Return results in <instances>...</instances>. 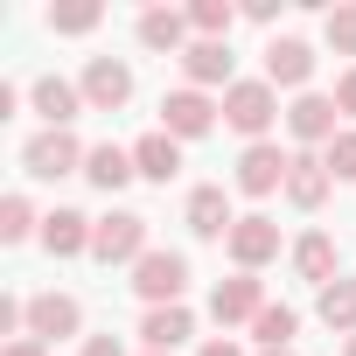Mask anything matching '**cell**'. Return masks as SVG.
<instances>
[{"label": "cell", "mask_w": 356, "mask_h": 356, "mask_svg": "<svg viewBox=\"0 0 356 356\" xmlns=\"http://www.w3.org/2000/svg\"><path fill=\"white\" fill-rule=\"evenodd\" d=\"M335 119H342V105L335 98H321V91H300L293 105H286V126H293V140H335Z\"/></svg>", "instance_id": "cell-12"}, {"label": "cell", "mask_w": 356, "mask_h": 356, "mask_svg": "<svg viewBox=\"0 0 356 356\" xmlns=\"http://www.w3.org/2000/svg\"><path fill=\"white\" fill-rule=\"evenodd\" d=\"M105 22V8H98V0H70V8H49V29L56 35H91Z\"/></svg>", "instance_id": "cell-26"}, {"label": "cell", "mask_w": 356, "mask_h": 356, "mask_svg": "<svg viewBox=\"0 0 356 356\" xmlns=\"http://www.w3.org/2000/svg\"><path fill=\"white\" fill-rule=\"evenodd\" d=\"M210 314L231 328V321H259L266 314V293H259V273H238V280H217L210 293Z\"/></svg>", "instance_id": "cell-10"}, {"label": "cell", "mask_w": 356, "mask_h": 356, "mask_svg": "<svg viewBox=\"0 0 356 356\" xmlns=\"http://www.w3.org/2000/svg\"><path fill=\"white\" fill-rule=\"evenodd\" d=\"M335 105L356 119V70H342V77H335Z\"/></svg>", "instance_id": "cell-30"}, {"label": "cell", "mask_w": 356, "mask_h": 356, "mask_svg": "<svg viewBox=\"0 0 356 356\" xmlns=\"http://www.w3.org/2000/svg\"><path fill=\"white\" fill-rule=\"evenodd\" d=\"M224 252L238 259V273H259L266 259H280V224L252 210V217H238V224H231V238H224Z\"/></svg>", "instance_id": "cell-6"}, {"label": "cell", "mask_w": 356, "mask_h": 356, "mask_svg": "<svg viewBox=\"0 0 356 356\" xmlns=\"http://www.w3.org/2000/svg\"><path fill=\"white\" fill-rule=\"evenodd\" d=\"M349 356H356V335H349Z\"/></svg>", "instance_id": "cell-35"}, {"label": "cell", "mask_w": 356, "mask_h": 356, "mask_svg": "<svg viewBox=\"0 0 356 356\" xmlns=\"http://www.w3.org/2000/svg\"><path fill=\"white\" fill-rule=\"evenodd\" d=\"M321 321L335 335H356V280H328L321 286Z\"/></svg>", "instance_id": "cell-23"}, {"label": "cell", "mask_w": 356, "mask_h": 356, "mask_svg": "<svg viewBox=\"0 0 356 356\" xmlns=\"http://www.w3.org/2000/svg\"><path fill=\"white\" fill-rule=\"evenodd\" d=\"M140 335H147V349H175V342H189L196 335V321H189V307H147V321H140Z\"/></svg>", "instance_id": "cell-19"}, {"label": "cell", "mask_w": 356, "mask_h": 356, "mask_svg": "<svg viewBox=\"0 0 356 356\" xmlns=\"http://www.w3.org/2000/svg\"><path fill=\"white\" fill-rule=\"evenodd\" d=\"M35 231V210H29V196H8V203H0V238H8V245H22Z\"/></svg>", "instance_id": "cell-29"}, {"label": "cell", "mask_w": 356, "mask_h": 356, "mask_svg": "<svg viewBox=\"0 0 356 356\" xmlns=\"http://www.w3.org/2000/svg\"><path fill=\"white\" fill-rule=\"evenodd\" d=\"M321 161H328L335 182H356V126H342V133L328 140V154H321Z\"/></svg>", "instance_id": "cell-27"}, {"label": "cell", "mask_w": 356, "mask_h": 356, "mask_svg": "<svg viewBox=\"0 0 356 356\" xmlns=\"http://www.w3.org/2000/svg\"><path fill=\"white\" fill-rule=\"evenodd\" d=\"M231 224H238V217H231V196H224L217 182H203V189L189 196V231H196V238H231Z\"/></svg>", "instance_id": "cell-16"}, {"label": "cell", "mask_w": 356, "mask_h": 356, "mask_svg": "<svg viewBox=\"0 0 356 356\" xmlns=\"http://www.w3.org/2000/svg\"><path fill=\"white\" fill-rule=\"evenodd\" d=\"M84 154L91 147H77V133H35L22 147V168L35 182H63V175H84Z\"/></svg>", "instance_id": "cell-3"}, {"label": "cell", "mask_w": 356, "mask_h": 356, "mask_svg": "<svg viewBox=\"0 0 356 356\" xmlns=\"http://www.w3.org/2000/svg\"><path fill=\"white\" fill-rule=\"evenodd\" d=\"M252 335H259V349H293V335H300V314H293V307H266V314L252 321Z\"/></svg>", "instance_id": "cell-24"}, {"label": "cell", "mask_w": 356, "mask_h": 356, "mask_svg": "<svg viewBox=\"0 0 356 356\" xmlns=\"http://www.w3.org/2000/svg\"><path fill=\"white\" fill-rule=\"evenodd\" d=\"M84 175H91L98 189H126L140 168H133V154H126V147H112V140H105V147H91V154H84Z\"/></svg>", "instance_id": "cell-21"}, {"label": "cell", "mask_w": 356, "mask_h": 356, "mask_svg": "<svg viewBox=\"0 0 356 356\" xmlns=\"http://www.w3.org/2000/svg\"><path fill=\"white\" fill-rule=\"evenodd\" d=\"M35 112L49 119V133H70V119L84 112V91L70 77H35Z\"/></svg>", "instance_id": "cell-15"}, {"label": "cell", "mask_w": 356, "mask_h": 356, "mask_svg": "<svg viewBox=\"0 0 356 356\" xmlns=\"http://www.w3.org/2000/svg\"><path fill=\"white\" fill-rule=\"evenodd\" d=\"M182 286H189V259L182 252H147L133 266V293L147 307H182Z\"/></svg>", "instance_id": "cell-2"}, {"label": "cell", "mask_w": 356, "mask_h": 356, "mask_svg": "<svg viewBox=\"0 0 356 356\" xmlns=\"http://www.w3.org/2000/svg\"><path fill=\"white\" fill-rule=\"evenodd\" d=\"M259 356H293V349H259Z\"/></svg>", "instance_id": "cell-34"}, {"label": "cell", "mask_w": 356, "mask_h": 356, "mask_svg": "<svg viewBox=\"0 0 356 356\" xmlns=\"http://www.w3.org/2000/svg\"><path fill=\"white\" fill-rule=\"evenodd\" d=\"M328 189H335L328 161H321V154H293V175H286V203H293V210H321V203H328Z\"/></svg>", "instance_id": "cell-14"}, {"label": "cell", "mask_w": 356, "mask_h": 356, "mask_svg": "<svg viewBox=\"0 0 356 356\" xmlns=\"http://www.w3.org/2000/svg\"><path fill=\"white\" fill-rule=\"evenodd\" d=\"M91 259H105V266H140V259H147V217L112 210V217L98 224V238H91Z\"/></svg>", "instance_id": "cell-4"}, {"label": "cell", "mask_w": 356, "mask_h": 356, "mask_svg": "<svg viewBox=\"0 0 356 356\" xmlns=\"http://www.w3.org/2000/svg\"><path fill=\"white\" fill-rule=\"evenodd\" d=\"M91 238H98V224H91L84 210H49V217H42L49 259H77V252H91Z\"/></svg>", "instance_id": "cell-13"}, {"label": "cell", "mask_w": 356, "mask_h": 356, "mask_svg": "<svg viewBox=\"0 0 356 356\" xmlns=\"http://www.w3.org/2000/svg\"><path fill=\"white\" fill-rule=\"evenodd\" d=\"M147 356H161V349H147Z\"/></svg>", "instance_id": "cell-36"}, {"label": "cell", "mask_w": 356, "mask_h": 356, "mask_svg": "<svg viewBox=\"0 0 356 356\" xmlns=\"http://www.w3.org/2000/svg\"><path fill=\"white\" fill-rule=\"evenodd\" d=\"M328 49H335V56H356V0L328 8Z\"/></svg>", "instance_id": "cell-28"}, {"label": "cell", "mask_w": 356, "mask_h": 356, "mask_svg": "<svg viewBox=\"0 0 356 356\" xmlns=\"http://www.w3.org/2000/svg\"><path fill=\"white\" fill-rule=\"evenodd\" d=\"M84 356H126L119 335H84Z\"/></svg>", "instance_id": "cell-31"}, {"label": "cell", "mask_w": 356, "mask_h": 356, "mask_svg": "<svg viewBox=\"0 0 356 356\" xmlns=\"http://www.w3.org/2000/svg\"><path fill=\"white\" fill-rule=\"evenodd\" d=\"M286 175H293V154H280L273 140H259V147L238 154V189H245V196H273V189H286Z\"/></svg>", "instance_id": "cell-8"}, {"label": "cell", "mask_w": 356, "mask_h": 356, "mask_svg": "<svg viewBox=\"0 0 356 356\" xmlns=\"http://www.w3.org/2000/svg\"><path fill=\"white\" fill-rule=\"evenodd\" d=\"M133 168L147 175V182H175V175H182V140L175 133H147L133 147Z\"/></svg>", "instance_id": "cell-17"}, {"label": "cell", "mask_w": 356, "mask_h": 356, "mask_svg": "<svg viewBox=\"0 0 356 356\" xmlns=\"http://www.w3.org/2000/svg\"><path fill=\"white\" fill-rule=\"evenodd\" d=\"M293 273H300V280H314V286H328V280H342V273H335V238H321V231H307V238L293 245Z\"/></svg>", "instance_id": "cell-20"}, {"label": "cell", "mask_w": 356, "mask_h": 356, "mask_svg": "<svg viewBox=\"0 0 356 356\" xmlns=\"http://www.w3.org/2000/svg\"><path fill=\"white\" fill-rule=\"evenodd\" d=\"M231 0H196V8H189V29H196V42H224L231 35Z\"/></svg>", "instance_id": "cell-25"}, {"label": "cell", "mask_w": 356, "mask_h": 356, "mask_svg": "<svg viewBox=\"0 0 356 356\" xmlns=\"http://www.w3.org/2000/svg\"><path fill=\"white\" fill-rule=\"evenodd\" d=\"M210 126H217V105H210L196 84H182V91L161 98V133H175V140H203Z\"/></svg>", "instance_id": "cell-7"}, {"label": "cell", "mask_w": 356, "mask_h": 356, "mask_svg": "<svg viewBox=\"0 0 356 356\" xmlns=\"http://www.w3.org/2000/svg\"><path fill=\"white\" fill-rule=\"evenodd\" d=\"M273 119H280V91H273L266 77H238V84L224 91V126H231V133H245L252 147L266 140V126H273Z\"/></svg>", "instance_id": "cell-1"}, {"label": "cell", "mask_w": 356, "mask_h": 356, "mask_svg": "<svg viewBox=\"0 0 356 356\" xmlns=\"http://www.w3.org/2000/svg\"><path fill=\"white\" fill-rule=\"evenodd\" d=\"M307 77H314V49L300 35H273L266 42V84L280 91V84H307Z\"/></svg>", "instance_id": "cell-11"}, {"label": "cell", "mask_w": 356, "mask_h": 356, "mask_svg": "<svg viewBox=\"0 0 356 356\" xmlns=\"http://www.w3.org/2000/svg\"><path fill=\"white\" fill-rule=\"evenodd\" d=\"M182 70H189L196 91H203V84H224V91H231V49H224V42H189V49H182Z\"/></svg>", "instance_id": "cell-18"}, {"label": "cell", "mask_w": 356, "mask_h": 356, "mask_svg": "<svg viewBox=\"0 0 356 356\" xmlns=\"http://www.w3.org/2000/svg\"><path fill=\"white\" fill-rule=\"evenodd\" d=\"M77 91H84V105H91V112H119V105L133 98V70H126L119 56H91V63H84V77H77Z\"/></svg>", "instance_id": "cell-5"}, {"label": "cell", "mask_w": 356, "mask_h": 356, "mask_svg": "<svg viewBox=\"0 0 356 356\" xmlns=\"http://www.w3.org/2000/svg\"><path fill=\"white\" fill-rule=\"evenodd\" d=\"M182 35H189V15H175V8H147V15H140V42H147V49H168V56H175V49H189Z\"/></svg>", "instance_id": "cell-22"}, {"label": "cell", "mask_w": 356, "mask_h": 356, "mask_svg": "<svg viewBox=\"0 0 356 356\" xmlns=\"http://www.w3.org/2000/svg\"><path fill=\"white\" fill-rule=\"evenodd\" d=\"M84 328V307L70 300V293H35L29 300V335L35 342H63V335H77Z\"/></svg>", "instance_id": "cell-9"}, {"label": "cell", "mask_w": 356, "mask_h": 356, "mask_svg": "<svg viewBox=\"0 0 356 356\" xmlns=\"http://www.w3.org/2000/svg\"><path fill=\"white\" fill-rule=\"evenodd\" d=\"M0 356H49V342H35V335H22V342H8Z\"/></svg>", "instance_id": "cell-32"}, {"label": "cell", "mask_w": 356, "mask_h": 356, "mask_svg": "<svg viewBox=\"0 0 356 356\" xmlns=\"http://www.w3.org/2000/svg\"><path fill=\"white\" fill-rule=\"evenodd\" d=\"M203 356H245L238 342H203Z\"/></svg>", "instance_id": "cell-33"}]
</instances>
